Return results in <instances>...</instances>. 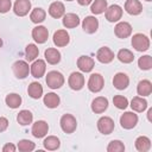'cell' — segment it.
<instances>
[{"instance_id":"obj_26","label":"cell","mask_w":152,"mask_h":152,"mask_svg":"<svg viewBox=\"0 0 152 152\" xmlns=\"http://www.w3.org/2000/svg\"><path fill=\"white\" fill-rule=\"evenodd\" d=\"M131 107L133 110L135 112H144L146 108H147V101L145 99H142V96H135L132 99L131 101Z\"/></svg>"},{"instance_id":"obj_44","label":"cell","mask_w":152,"mask_h":152,"mask_svg":"<svg viewBox=\"0 0 152 152\" xmlns=\"http://www.w3.org/2000/svg\"><path fill=\"white\" fill-rule=\"evenodd\" d=\"M91 1H93V0H77V2H78L81 6H87V5H89Z\"/></svg>"},{"instance_id":"obj_8","label":"cell","mask_w":152,"mask_h":152,"mask_svg":"<svg viewBox=\"0 0 152 152\" xmlns=\"http://www.w3.org/2000/svg\"><path fill=\"white\" fill-rule=\"evenodd\" d=\"M106 19L110 23L119 21L122 17V8L119 5H112L108 8H106Z\"/></svg>"},{"instance_id":"obj_25","label":"cell","mask_w":152,"mask_h":152,"mask_svg":"<svg viewBox=\"0 0 152 152\" xmlns=\"http://www.w3.org/2000/svg\"><path fill=\"white\" fill-rule=\"evenodd\" d=\"M137 91H138V95H140V96H148L152 93V83L148 80L140 81L138 83Z\"/></svg>"},{"instance_id":"obj_39","label":"cell","mask_w":152,"mask_h":152,"mask_svg":"<svg viewBox=\"0 0 152 152\" xmlns=\"http://www.w3.org/2000/svg\"><path fill=\"white\" fill-rule=\"evenodd\" d=\"M108 152H122L125 151V145L120 140H112L107 146Z\"/></svg>"},{"instance_id":"obj_23","label":"cell","mask_w":152,"mask_h":152,"mask_svg":"<svg viewBox=\"0 0 152 152\" xmlns=\"http://www.w3.org/2000/svg\"><path fill=\"white\" fill-rule=\"evenodd\" d=\"M44 56H45V59L48 61V63L52 64V65L59 63V61H61V52L57 49H53V48L46 49L45 52H44Z\"/></svg>"},{"instance_id":"obj_45","label":"cell","mask_w":152,"mask_h":152,"mask_svg":"<svg viewBox=\"0 0 152 152\" xmlns=\"http://www.w3.org/2000/svg\"><path fill=\"white\" fill-rule=\"evenodd\" d=\"M151 114H152V108H150V109H148V112H147V119H148V121H152Z\"/></svg>"},{"instance_id":"obj_18","label":"cell","mask_w":152,"mask_h":152,"mask_svg":"<svg viewBox=\"0 0 152 152\" xmlns=\"http://www.w3.org/2000/svg\"><path fill=\"white\" fill-rule=\"evenodd\" d=\"M113 84L118 90H124L129 84V78L125 72H118L113 78Z\"/></svg>"},{"instance_id":"obj_43","label":"cell","mask_w":152,"mask_h":152,"mask_svg":"<svg viewBox=\"0 0 152 152\" xmlns=\"http://www.w3.org/2000/svg\"><path fill=\"white\" fill-rule=\"evenodd\" d=\"M2 151H4V152H14V151H15V146H14L13 144L8 142V144H6V145L2 147Z\"/></svg>"},{"instance_id":"obj_20","label":"cell","mask_w":152,"mask_h":152,"mask_svg":"<svg viewBox=\"0 0 152 152\" xmlns=\"http://www.w3.org/2000/svg\"><path fill=\"white\" fill-rule=\"evenodd\" d=\"M125 10L131 15H138L142 11V5L139 0H127L125 2Z\"/></svg>"},{"instance_id":"obj_15","label":"cell","mask_w":152,"mask_h":152,"mask_svg":"<svg viewBox=\"0 0 152 152\" xmlns=\"http://www.w3.org/2000/svg\"><path fill=\"white\" fill-rule=\"evenodd\" d=\"M69 42H70V37L65 30H57L53 33V44L56 46H59V48L65 46L69 44Z\"/></svg>"},{"instance_id":"obj_1","label":"cell","mask_w":152,"mask_h":152,"mask_svg":"<svg viewBox=\"0 0 152 152\" xmlns=\"http://www.w3.org/2000/svg\"><path fill=\"white\" fill-rule=\"evenodd\" d=\"M45 82L48 84V87H50L51 89H58L64 84V76L56 70L49 71L45 78Z\"/></svg>"},{"instance_id":"obj_22","label":"cell","mask_w":152,"mask_h":152,"mask_svg":"<svg viewBox=\"0 0 152 152\" xmlns=\"http://www.w3.org/2000/svg\"><path fill=\"white\" fill-rule=\"evenodd\" d=\"M64 13H65V7H64V5H63L61 1H55V2H52V4L50 5V7H49V14H50L52 18L58 19V18L63 17Z\"/></svg>"},{"instance_id":"obj_28","label":"cell","mask_w":152,"mask_h":152,"mask_svg":"<svg viewBox=\"0 0 152 152\" xmlns=\"http://www.w3.org/2000/svg\"><path fill=\"white\" fill-rule=\"evenodd\" d=\"M45 17H46V12L40 8V7H37L34 10H32L31 14H30V19L32 23L34 24H39V23H43L45 20Z\"/></svg>"},{"instance_id":"obj_33","label":"cell","mask_w":152,"mask_h":152,"mask_svg":"<svg viewBox=\"0 0 152 152\" xmlns=\"http://www.w3.org/2000/svg\"><path fill=\"white\" fill-rule=\"evenodd\" d=\"M118 59L121 63L128 64V63H132L134 61V55L129 50H127V49H121L118 52Z\"/></svg>"},{"instance_id":"obj_31","label":"cell","mask_w":152,"mask_h":152,"mask_svg":"<svg viewBox=\"0 0 152 152\" xmlns=\"http://www.w3.org/2000/svg\"><path fill=\"white\" fill-rule=\"evenodd\" d=\"M32 120H33V115H32V113H31L30 110H26V109L20 110L19 114H18V116H17V121H18L21 126L30 125V124L32 122Z\"/></svg>"},{"instance_id":"obj_47","label":"cell","mask_w":152,"mask_h":152,"mask_svg":"<svg viewBox=\"0 0 152 152\" xmlns=\"http://www.w3.org/2000/svg\"><path fill=\"white\" fill-rule=\"evenodd\" d=\"M146 1H152V0H146Z\"/></svg>"},{"instance_id":"obj_13","label":"cell","mask_w":152,"mask_h":152,"mask_svg":"<svg viewBox=\"0 0 152 152\" xmlns=\"http://www.w3.org/2000/svg\"><path fill=\"white\" fill-rule=\"evenodd\" d=\"M96 58L99 62L103 63V64H107V63H110L113 59H114V52L107 48V46H102L97 50L96 52Z\"/></svg>"},{"instance_id":"obj_37","label":"cell","mask_w":152,"mask_h":152,"mask_svg":"<svg viewBox=\"0 0 152 152\" xmlns=\"http://www.w3.org/2000/svg\"><path fill=\"white\" fill-rule=\"evenodd\" d=\"M34 147H36L34 142L27 139H23L18 142V150L21 152H31L34 150Z\"/></svg>"},{"instance_id":"obj_46","label":"cell","mask_w":152,"mask_h":152,"mask_svg":"<svg viewBox=\"0 0 152 152\" xmlns=\"http://www.w3.org/2000/svg\"><path fill=\"white\" fill-rule=\"evenodd\" d=\"M2 46V40H1V38H0V48Z\"/></svg>"},{"instance_id":"obj_35","label":"cell","mask_w":152,"mask_h":152,"mask_svg":"<svg viewBox=\"0 0 152 152\" xmlns=\"http://www.w3.org/2000/svg\"><path fill=\"white\" fill-rule=\"evenodd\" d=\"M107 8V0H95L90 6V11L94 14H101Z\"/></svg>"},{"instance_id":"obj_3","label":"cell","mask_w":152,"mask_h":152,"mask_svg":"<svg viewBox=\"0 0 152 152\" xmlns=\"http://www.w3.org/2000/svg\"><path fill=\"white\" fill-rule=\"evenodd\" d=\"M132 46L137 51H146L150 48V39L142 33H135L132 37Z\"/></svg>"},{"instance_id":"obj_14","label":"cell","mask_w":152,"mask_h":152,"mask_svg":"<svg viewBox=\"0 0 152 152\" xmlns=\"http://www.w3.org/2000/svg\"><path fill=\"white\" fill-rule=\"evenodd\" d=\"M49 37V31L45 26H36L32 30V38L38 43V44H43L48 40Z\"/></svg>"},{"instance_id":"obj_30","label":"cell","mask_w":152,"mask_h":152,"mask_svg":"<svg viewBox=\"0 0 152 152\" xmlns=\"http://www.w3.org/2000/svg\"><path fill=\"white\" fill-rule=\"evenodd\" d=\"M44 104L48 108H56L59 104V96L55 93H48L44 96Z\"/></svg>"},{"instance_id":"obj_48","label":"cell","mask_w":152,"mask_h":152,"mask_svg":"<svg viewBox=\"0 0 152 152\" xmlns=\"http://www.w3.org/2000/svg\"><path fill=\"white\" fill-rule=\"evenodd\" d=\"M66 1H72V0H66Z\"/></svg>"},{"instance_id":"obj_17","label":"cell","mask_w":152,"mask_h":152,"mask_svg":"<svg viewBox=\"0 0 152 152\" xmlns=\"http://www.w3.org/2000/svg\"><path fill=\"white\" fill-rule=\"evenodd\" d=\"M94 64H95L94 59H93L91 57H89V56H81V57H78V59H77V66H78V69H80L81 71H83V72H89V71H91L93 68H94Z\"/></svg>"},{"instance_id":"obj_4","label":"cell","mask_w":152,"mask_h":152,"mask_svg":"<svg viewBox=\"0 0 152 152\" xmlns=\"http://www.w3.org/2000/svg\"><path fill=\"white\" fill-rule=\"evenodd\" d=\"M103 86H104V80H103V77L100 74L95 72V74H91L90 75L89 81H88V89L90 91L99 93V91L102 90Z\"/></svg>"},{"instance_id":"obj_6","label":"cell","mask_w":152,"mask_h":152,"mask_svg":"<svg viewBox=\"0 0 152 152\" xmlns=\"http://www.w3.org/2000/svg\"><path fill=\"white\" fill-rule=\"evenodd\" d=\"M12 70H13V74L15 75L17 78H25L30 72V68H28L27 62L20 61V59L13 63Z\"/></svg>"},{"instance_id":"obj_2","label":"cell","mask_w":152,"mask_h":152,"mask_svg":"<svg viewBox=\"0 0 152 152\" xmlns=\"http://www.w3.org/2000/svg\"><path fill=\"white\" fill-rule=\"evenodd\" d=\"M61 128L63 129V132L70 134L72 132H75L76 127H77V121L75 119V116H72L71 114H64L61 118Z\"/></svg>"},{"instance_id":"obj_7","label":"cell","mask_w":152,"mask_h":152,"mask_svg":"<svg viewBox=\"0 0 152 152\" xmlns=\"http://www.w3.org/2000/svg\"><path fill=\"white\" fill-rule=\"evenodd\" d=\"M97 128L102 134H110L114 131V121L109 116H102L97 121Z\"/></svg>"},{"instance_id":"obj_36","label":"cell","mask_w":152,"mask_h":152,"mask_svg":"<svg viewBox=\"0 0 152 152\" xmlns=\"http://www.w3.org/2000/svg\"><path fill=\"white\" fill-rule=\"evenodd\" d=\"M25 55H26V61L32 62V61H34L38 57L39 50H38V48L34 44H28L26 46V49H25Z\"/></svg>"},{"instance_id":"obj_12","label":"cell","mask_w":152,"mask_h":152,"mask_svg":"<svg viewBox=\"0 0 152 152\" xmlns=\"http://www.w3.org/2000/svg\"><path fill=\"white\" fill-rule=\"evenodd\" d=\"M68 83H69V86H70L71 89L80 90L84 86V76L81 72H76V71L75 72H71V75L69 76Z\"/></svg>"},{"instance_id":"obj_27","label":"cell","mask_w":152,"mask_h":152,"mask_svg":"<svg viewBox=\"0 0 152 152\" xmlns=\"http://www.w3.org/2000/svg\"><path fill=\"white\" fill-rule=\"evenodd\" d=\"M135 148L139 152H147L151 148V140L147 137H145V135L137 138V140H135Z\"/></svg>"},{"instance_id":"obj_38","label":"cell","mask_w":152,"mask_h":152,"mask_svg":"<svg viewBox=\"0 0 152 152\" xmlns=\"http://www.w3.org/2000/svg\"><path fill=\"white\" fill-rule=\"evenodd\" d=\"M138 65L141 70H150L152 68V57L150 55H145L139 58Z\"/></svg>"},{"instance_id":"obj_16","label":"cell","mask_w":152,"mask_h":152,"mask_svg":"<svg viewBox=\"0 0 152 152\" xmlns=\"http://www.w3.org/2000/svg\"><path fill=\"white\" fill-rule=\"evenodd\" d=\"M45 70H46V64L43 59H37L32 63L31 68H30V71L32 74L33 77L36 78H40L44 74H45Z\"/></svg>"},{"instance_id":"obj_19","label":"cell","mask_w":152,"mask_h":152,"mask_svg":"<svg viewBox=\"0 0 152 152\" xmlns=\"http://www.w3.org/2000/svg\"><path fill=\"white\" fill-rule=\"evenodd\" d=\"M107 108H108V100L103 96H99V97L94 99L91 102V110L96 114L103 113Z\"/></svg>"},{"instance_id":"obj_40","label":"cell","mask_w":152,"mask_h":152,"mask_svg":"<svg viewBox=\"0 0 152 152\" xmlns=\"http://www.w3.org/2000/svg\"><path fill=\"white\" fill-rule=\"evenodd\" d=\"M113 103L119 109H125L128 106V100L122 95H115L113 97Z\"/></svg>"},{"instance_id":"obj_9","label":"cell","mask_w":152,"mask_h":152,"mask_svg":"<svg viewBox=\"0 0 152 152\" xmlns=\"http://www.w3.org/2000/svg\"><path fill=\"white\" fill-rule=\"evenodd\" d=\"M48 131H49V125L44 120H38L32 126V135L36 138L45 137L48 134Z\"/></svg>"},{"instance_id":"obj_24","label":"cell","mask_w":152,"mask_h":152,"mask_svg":"<svg viewBox=\"0 0 152 152\" xmlns=\"http://www.w3.org/2000/svg\"><path fill=\"white\" fill-rule=\"evenodd\" d=\"M80 24V18L75 13H66L63 15V25L66 28H74Z\"/></svg>"},{"instance_id":"obj_5","label":"cell","mask_w":152,"mask_h":152,"mask_svg":"<svg viewBox=\"0 0 152 152\" xmlns=\"http://www.w3.org/2000/svg\"><path fill=\"white\" fill-rule=\"evenodd\" d=\"M138 124V115L133 112H126L120 116V125L125 129H131Z\"/></svg>"},{"instance_id":"obj_41","label":"cell","mask_w":152,"mask_h":152,"mask_svg":"<svg viewBox=\"0 0 152 152\" xmlns=\"http://www.w3.org/2000/svg\"><path fill=\"white\" fill-rule=\"evenodd\" d=\"M11 0H0V13H6L11 10Z\"/></svg>"},{"instance_id":"obj_10","label":"cell","mask_w":152,"mask_h":152,"mask_svg":"<svg viewBox=\"0 0 152 152\" xmlns=\"http://www.w3.org/2000/svg\"><path fill=\"white\" fill-rule=\"evenodd\" d=\"M31 10V2L30 0H15L13 11L19 17H25Z\"/></svg>"},{"instance_id":"obj_11","label":"cell","mask_w":152,"mask_h":152,"mask_svg":"<svg viewBox=\"0 0 152 152\" xmlns=\"http://www.w3.org/2000/svg\"><path fill=\"white\" fill-rule=\"evenodd\" d=\"M114 32H115V36L118 38L125 39L128 36H131V33H132V26L128 23H126V21H120L114 27Z\"/></svg>"},{"instance_id":"obj_21","label":"cell","mask_w":152,"mask_h":152,"mask_svg":"<svg viewBox=\"0 0 152 152\" xmlns=\"http://www.w3.org/2000/svg\"><path fill=\"white\" fill-rule=\"evenodd\" d=\"M82 27H83L84 32L94 33V32H96V30L99 27V20L95 17H91V15L86 17V19L82 23Z\"/></svg>"},{"instance_id":"obj_29","label":"cell","mask_w":152,"mask_h":152,"mask_svg":"<svg viewBox=\"0 0 152 152\" xmlns=\"http://www.w3.org/2000/svg\"><path fill=\"white\" fill-rule=\"evenodd\" d=\"M27 93L32 99H39L43 95V87L38 82H32L27 88Z\"/></svg>"},{"instance_id":"obj_42","label":"cell","mask_w":152,"mask_h":152,"mask_svg":"<svg viewBox=\"0 0 152 152\" xmlns=\"http://www.w3.org/2000/svg\"><path fill=\"white\" fill-rule=\"evenodd\" d=\"M7 127H8V120H7L6 118L0 116V133L4 132Z\"/></svg>"},{"instance_id":"obj_34","label":"cell","mask_w":152,"mask_h":152,"mask_svg":"<svg viewBox=\"0 0 152 152\" xmlns=\"http://www.w3.org/2000/svg\"><path fill=\"white\" fill-rule=\"evenodd\" d=\"M43 144H44V147H45L46 150H49V151H55V150H57V148L59 147V145H61L59 139H58L57 137H55V135H50V137L45 138V140H44Z\"/></svg>"},{"instance_id":"obj_32","label":"cell","mask_w":152,"mask_h":152,"mask_svg":"<svg viewBox=\"0 0 152 152\" xmlns=\"http://www.w3.org/2000/svg\"><path fill=\"white\" fill-rule=\"evenodd\" d=\"M6 101V104L10 107V108H18L20 104H21V97L20 95L15 94V93H12V94H8L5 99Z\"/></svg>"}]
</instances>
